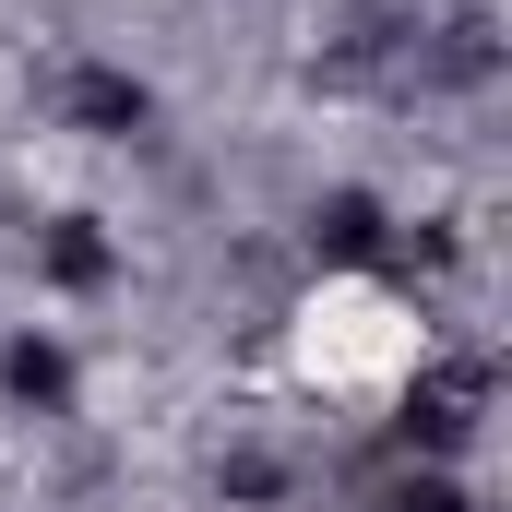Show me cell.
Here are the masks:
<instances>
[{"label":"cell","mask_w":512,"mask_h":512,"mask_svg":"<svg viewBox=\"0 0 512 512\" xmlns=\"http://www.w3.org/2000/svg\"><path fill=\"white\" fill-rule=\"evenodd\" d=\"M477 405H489V370H465V358H453V370H429V382L405 393V441H417L429 465H453V453L477 441Z\"/></svg>","instance_id":"6da1fadb"},{"label":"cell","mask_w":512,"mask_h":512,"mask_svg":"<svg viewBox=\"0 0 512 512\" xmlns=\"http://www.w3.org/2000/svg\"><path fill=\"white\" fill-rule=\"evenodd\" d=\"M60 120L96 131V143H120V131L155 120V84H143V72H120V60H72V72H60Z\"/></svg>","instance_id":"7a4b0ae2"},{"label":"cell","mask_w":512,"mask_h":512,"mask_svg":"<svg viewBox=\"0 0 512 512\" xmlns=\"http://www.w3.org/2000/svg\"><path fill=\"white\" fill-rule=\"evenodd\" d=\"M310 251H322V262H382V251H393V215H382V191L334 179V191L310 203Z\"/></svg>","instance_id":"3957f363"},{"label":"cell","mask_w":512,"mask_h":512,"mask_svg":"<svg viewBox=\"0 0 512 512\" xmlns=\"http://www.w3.org/2000/svg\"><path fill=\"white\" fill-rule=\"evenodd\" d=\"M72 382H84V370H72L60 334H12V346H0V393H12L24 417H72Z\"/></svg>","instance_id":"277c9868"},{"label":"cell","mask_w":512,"mask_h":512,"mask_svg":"<svg viewBox=\"0 0 512 512\" xmlns=\"http://www.w3.org/2000/svg\"><path fill=\"white\" fill-rule=\"evenodd\" d=\"M36 274H48V286H72V298H84V286H108V274H120V251H108V239H96V215H60V227H48V239H36Z\"/></svg>","instance_id":"5b68a950"},{"label":"cell","mask_w":512,"mask_h":512,"mask_svg":"<svg viewBox=\"0 0 512 512\" xmlns=\"http://www.w3.org/2000/svg\"><path fill=\"white\" fill-rule=\"evenodd\" d=\"M393 512H477V501H465V477H441V465H417V477L393 489Z\"/></svg>","instance_id":"8992f818"}]
</instances>
